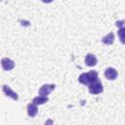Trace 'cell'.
Listing matches in <instances>:
<instances>
[{
  "mask_svg": "<svg viewBox=\"0 0 125 125\" xmlns=\"http://www.w3.org/2000/svg\"><path fill=\"white\" fill-rule=\"evenodd\" d=\"M88 87H89V92L93 95H99L104 91V86L100 80H97V81L91 83Z\"/></svg>",
  "mask_w": 125,
  "mask_h": 125,
  "instance_id": "obj_1",
  "label": "cell"
},
{
  "mask_svg": "<svg viewBox=\"0 0 125 125\" xmlns=\"http://www.w3.org/2000/svg\"><path fill=\"white\" fill-rule=\"evenodd\" d=\"M1 65H2L4 70L9 71V70H12L15 67V62L13 60L9 59V58H3L2 61H1Z\"/></svg>",
  "mask_w": 125,
  "mask_h": 125,
  "instance_id": "obj_2",
  "label": "cell"
},
{
  "mask_svg": "<svg viewBox=\"0 0 125 125\" xmlns=\"http://www.w3.org/2000/svg\"><path fill=\"white\" fill-rule=\"evenodd\" d=\"M55 87H56L55 84H44V85L39 89V95L48 97V95L51 94V92L55 89Z\"/></svg>",
  "mask_w": 125,
  "mask_h": 125,
  "instance_id": "obj_3",
  "label": "cell"
},
{
  "mask_svg": "<svg viewBox=\"0 0 125 125\" xmlns=\"http://www.w3.org/2000/svg\"><path fill=\"white\" fill-rule=\"evenodd\" d=\"M117 70L113 67H107L104 70V77L108 80H115L117 78Z\"/></svg>",
  "mask_w": 125,
  "mask_h": 125,
  "instance_id": "obj_4",
  "label": "cell"
},
{
  "mask_svg": "<svg viewBox=\"0 0 125 125\" xmlns=\"http://www.w3.org/2000/svg\"><path fill=\"white\" fill-rule=\"evenodd\" d=\"M2 90H3V92H4V94H5L6 96L12 98V99L15 100V101H18V100H19V96H18V94H17L16 92H14L8 85H3Z\"/></svg>",
  "mask_w": 125,
  "mask_h": 125,
  "instance_id": "obj_5",
  "label": "cell"
},
{
  "mask_svg": "<svg viewBox=\"0 0 125 125\" xmlns=\"http://www.w3.org/2000/svg\"><path fill=\"white\" fill-rule=\"evenodd\" d=\"M26 109H27V114H28V116H30V117H34V116L37 114V112H38L37 104H35L33 102L27 104Z\"/></svg>",
  "mask_w": 125,
  "mask_h": 125,
  "instance_id": "obj_6",
  "label": "cell"
},
{
  "mask_svg": "<svg viewBox=\"0 0 125 125\" xmlns=\"http://www.w3.org/2000/svg\"><path fill=\"white\" fill-rule=\"evenodd\" d=\"M98 62V60L96 58L95 55L93 54H87L86 57H85V63L88 65V66H94L96 65Z\"/></svg>",
  "mask_w": 125,
  "mask_h": 125,
  "instance_id": "obj_7",
  "label": "cell"
},
{
  "mask_svg": "<svg viewBox=\"0 0 125 125\" xmlns=\"http://www.w3.org/2000/svg\"><path fill=\"white\" fill-rule=\"evenodd\" d=\"M114 39H115L114 33L113 32H109V33H107L105 36H104L102 38V42L104 44H105V45H111L114 42Z\"/></svg>",
  "mask_w": 125,
  "mask_h": 125,
  "instance_id": "obj_8",
  "label": "cell"
},
{
  "mask_svg": "<svg viewBox=\"0 0 125 125\" xmlns=\"http://www.w3.org/2000/svg\"><path fill=\"white\" fill-rule=\"evenodd\" d=\"M48 101H49L48 97H46V96H41V95H39V96L33 98V100H32V102H33L35 104H37V105H39V104H43L47 103Z\"/></svg>",
  "mask_w": 125,
  "mask_h": 125,
  "instance_id": "obj_9",
  "label": "cell"
},
{
  "mask_svg": "<svg viewBox=\"0 0 125 125\" xmlns=\"http://www.w3.org/2000/svg\"><path fill=\"white\" fill-rule=\"evenodd\" d=\"M78 81L81 83V84H84V85H87L89 86L90 85V80H89V76H88V72H84V73H81L78 77Z\"/></svg>",
  "mask_w": 125,
  "mask_h": 125,
  "instance_id": "obj_10",
  "label": "cell"
},
{
  "mask_svg": "<svg viewBox=\"0 0 125 125\" xmlns=\"http://www.w3.org/2000/svg\"><path fill=\"white\" fill-rule=\"evenodd\" d=\"M88 76H89V80H90V84L99 80V75H98V72L95 71V70H91L88 72Z\"/></svg>",
  "mask_w": 125,
  "mask_h": 125,
  "instance_id": "obj_11",
  "label": "cell"
},
{
  "mask_svg": "<svg viewBox=\"0 0 125 125\" xmlns=\"http://www.w3.org/2000/svg\"><path fill=\"white\" fill-rule=\"evenodd\" d=\"M118 36L120 38V41L123 44H125V27L122 26V27L119 28V30H118Z\"/></svg>",
  "mask_w": 125,
  "mask_h": 125,
  "instance_id": "obj_12",
  "label": "cell"
},
{
  "mask_svg": "<svg viewBox=\"0 0 125 125\" xmlns=\"http://www.w3.org/2000/svg\"><path fill=\"white\" fill-rule=\"evenodd\" d=\"M125 22V21L123 20V21H117L116 22H115V25L116 26H119V27H121L122 25H123V23Z\"/></svg>",
  "mask_w": 125,
  "mask_h": 125,
  "instance_id": "obj_13",
  "label": "cell"
},
{
  "mask_svg": "<svg viewBox=\"0 0 125 125\" xmlns=\"http://www.w3.org/2000/svg\"><path fill=\"white\" fill-rule=\"evenodd\" d=\"M42 1H43L44 3H51L53 0H42Z\"/></svg>",
  "mask_w": 125,
  "mask_h": 125,
  "instance_id": "obj_14",
  "label": "cell"
}]
</instances>
